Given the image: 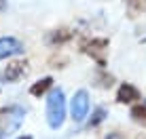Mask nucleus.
<instances>
[{
    "mask_svg": "<svg viewBox=\"0 0 146 139\" xmlns=\"http://www.w3.org/2000/svg\"><path fill=\"white\" fill-rule=\"evenodd\" d=\"M106 116H108V112H106V108H95L93 114H91V118H89V122H87V129H95L100 125V122H104L106 120Z\"/></svg>",
    "mask_w": 146,
    "mask_h": 139,
    "instance_id": "nucleus-10",
    "label": "nucleus"
},
{
    "mask_svg": "<svg viewBox=\"0 0 146 139\" xmlns=\"http://www.w3.org/2000/svg\"><path fill=\"white\" fill-rule=\"evenodd\" d=\"M108 38H91V40H83L80 42V51L87 53L91 59L98 61L100 68L106 66V53H108Z\"/></svg>",
    "mask_w": 146,
    "mask_h": 139,
    "instance_id": "nucleus-2",
    "label": "nucleus"
},
{
    "mask_svg": "<svg viewBox=\"0 0 146 139\" xmlns=\"http://www.w3.org/2000/svg\"><path fill=\"white\" fill-rule=\"evenodd\" d=\"M51 87H53V78H51V76H44V78H40L38 82H34L32 87H30V95H34V97H42Z\"/></svg>",
    "mask_w": 146,
    "mask_h": 139,
    "instance_id": "nucleus-8",
    "label": "nucleus"
},
{
    "mask_svg": "<svg viewBox=\"0 0 146 139\" xmlns=\"http://www.w3.org/2000/svg\"><path fill=\"white\" fill-rule=\"evenodd\" d=\"M66 120V97L62 89H53L47 99V122L51 129H59Z\"/></svg>",
    "mask_w": 146,
    "mask_h": 139,
    "instance_id": "nucleus-1",
    "label": "nucleus"
},
{
    "mask_svg": "<svg viewBox=\"0 0 146 139\" xmlns=\"http://www.w3.org/2000/svg\"><path fill=\"white\" fill-rule=\"evenodd\" d=\"M144 42H146V38H144Z\"/></svg>",
    "mask_w": 146,
    "mask_h": 139,
    "instance_id": "nucleus-18",
    "label": "nucleus"
},
{
    "mask_svg": "<svg viewBox=\"0 0 146 139\" xmlns=\"http://www.w3.org/2000/svg\"><path fill=\"white\" fill-rule=\"evenodd\" d=\"M135 99H140V91L129 82H123L119 87V93H117V101L119 103H131Z\"/></svg>",
    "mask_w": 146,
    "mask_h": 139,
    "instance_id": "nucleus-7",
    "label": "nucleus"
},
{
    "mask_svg": "<svg viewBox=\"0 0 146 139\" xmlns=\"http://www.w3.org/2000/svg\"><path fill=\"white\" fill-rule=\"evenodd\" d=\"M19 139H32V137H30V135H26V137H19Z\"/></svg>",
    "mask_w": 146,
    "mask_h": 139,
    "instance_id": "nucleus-16",
    "label": "nucleus"
},
{
    "mask_svg": "<svg viewBox=\"0 0 146 139\" xmlns=\"http://www.w3.org/2000/svg\"><path fill=\"white\" fill-rule=\"evenodd\" d=\"M146 11V0H127V13L129 17H135V15Z\"/></svg>",
    "mask_w": 146,
    "mask_h": 139,
    "instance_id": "nucleus-11",
    "label": "nucleus"
},
{
    "mask_svg": "<svg viewBox=\"0 0 146 139\" xmlns=\"http://www.w3.org/2000/svg\"><path fill=\"white\" fill-rule=\"evenodd\" d=\"M72 38H74V32H72V30H68V28H59V30H53V32H49L44 40H47L49 47H62V44L70 42Z\"/></svg>",
    "mask_w": 146,
    "mask_h": 139,
    "instance_id": "nucleus-6",
    "label": "nucleus"
},
{
    "mask_svg": "<svg viewBox=\"0 0 146 139\" xmlns=\"http://www.w3.org/2000/svg\"><path fill=\"white\" fill-rule=\"evenodd\" d=\"M4 7H7V0H0V11H2Z\"/></svg>",
    "mask_w": 146,
    "mask_h": 139,
    "instance_id": "nucleus-14",
    "label": "nucleus"
},
{
    "mask_svg": "<svg viewBox=\"0 0 146 139\" xmlns=\"http://www.w3.org/2000/svg\"><path fill=\"white\" fill-rule=\"evenodd\" d=\"M2 137H4V135H0V139H2Z\"/></svg>",
    "mask_w": 146,
    "mask_h": 139,
    "instance_id": "nucleus-17",
    "label": "nucleus"
},
{
    "mask_svg": "<svg viewBox=\"0 0 146 139\" xmlns=\"http://www.w3.org/2000/svg\"><path fill=\"white\" fill-rule=\"evenodd\" d=\"M135 139H146V135H138V137H135Z\"/></svg>",
    "mask_w": 146,
    "mask_h": 139,
    "instance_id": "nucleus-15",
    "label": "nucleus"
},
{
    "mask_svg": "<svg viewBox=\"0 0 146 139\" xmlns=\"http://www.w3.org/2000/svg\"><path fill=\"white\" fill-rule=\"evenodd\" d=\"M104 139H125V135L121 131H110L108 135H104Z\"/></svg>",
    "mask_w": 146,
    "mask_h": 139,
    "instance_id": "nucleus-13",
    "label": "nucleus"
},
{
    "mask_svg": "<svg viewBox=\"0 0 146 139\" xmlns=\"http://www.w3.org/2000/svg\"><path fill=\"white\" fill-rule=\"evenodd\" d=\"M89 112V95L87 91H76L74 97L70 99V114L74 122H83Z\"/></svg>",
    "mask_w": 146,
    "mask_h": 139,
    "instance_id": "nucleus-3",
    "label": "nucleus"
},
{
    "mask_svg": "<svg viewBox=\"0 0 146 139\" xmlns=\"http://www.w3.org/2000/svg\"><path fill=\"white\" fill-rule=\"evenodd\" d=\"M28 74H30V63L26 59L23 61H11L2 72V82H17Z\"/></svg>",
    "mask_w": 146,
    "mask_h": 139,
    "instance_id": "nucleus-4",
    "label": "nucleus"
},
{
    "mask_svg": "<svg viewBox=\"0 0 146 139\" xmlns=\"http://www.w3.org/2000/svg\"><path fill=\"white\" fill-rule=\"evenodd\" d=\"M112 82H114V78L110 76V74H106V72H100L98 76H95V87L110 89V87H112Z\"/></svg>",
    "mask_w": 146,
    "mask_h": 139,
    "instance_id": "nucleus-12",
    "label": "nucleus"
},
{
    "mask_svg": "<svg viewBox=\"0 0 146 139\" xmlns=\"http://www.w3.org/2000/svg\"><path fill=\"white\" fill-rule=\"evenodd\" d=\"M23 51H26V47H23L21 40H17V38H13V36L0 38V59H9V57H15V55H21Z\"/></svg>",
    "mask_w": 146,
    "mask_h": 139,
    "instance_id": "nucleus-5",
    "label": "nucleus"
},
{
    "mask_svg": "<svg viewBox=\"0 0 146 139\" xmlns=\"http://www.w3.org/2000/svg\"><path fill=\"white\" fill-rule=\"evenodd\" d=\"M131 120L138 122V125H142V127H146V101H142V103H138V106L131 108Z\"/></svg>",
    "mask_w": 146,
    "mask_h": 139,
    "instance_id": "nucleus-9",
    "label": "nucleus"
}]
</instances>
